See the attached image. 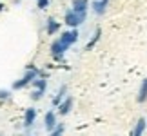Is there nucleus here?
I'll return each mask as SVG.
<instances>
[{"instance_id":"1","label":"nucleus","mask_w":147,"mask_h":136,"mask_svg":"<svg viewBox=\"0 0 147 136\" xmlns=\"http://www.w3.org/2000/svg\"><path fill=\"white\" fill-rule=\"evenodd\" d=\"M38 76H40V69H38V67H35V64H29V65L26 67V73L22 75V78H18L16 82H13V89L18 91V89H24V87H27V86H31L33 80H35V78H38Z\"/></svg>"},{"instance_id":"2","label":"nucleus","mask_w":147,"mask_h":136,"mask_svg":"<svg viewBox=\"0 0 147 136\" xmlns=\"http://www.w3.org/2000/svg\"><path fill=\"white\" fill-rule=\"evenodd\" d=\"M87 18V13H76L75 9H67L64 15V24L69 27H78L82 26Z\"/></svg>"},{"instance_id":"3","label":"nucleus","mask_w":147,"mask_h":136,"mask_svg":"<svg viewBox=\"0 0 147 136\" xmlns=\"http://www.w3.org/2000/svg\"><path fill=\"white\" fill-rule=\"evenodd\" d=\"M67 49H69V47H67V45H64V44H62V40L58 38V40H55L53 44H51L49 53H51V56H53V60L62 62V60H64V55H65Z\"/></svg>"},{"instance_id":"4","label":"nucleus","mask_w":147,"mask_h":136,"mask_svg":"<svg viewBox=\"0 0 147 136\" xmlns=\"http://www.w3.org/2000/svg\"><path fill=\"white\" fill-rule=\"evenodd\" d=\"M78 29L76 27H71L69 31H64L62 33V36H60V40H62V44L64 45H67V47H71V45H75L76 42H78Z\"/></svg>"},{"instance_id":"5","label":"nucleus","mask_w":147,"mask_h":136,"mask_svg":"<svg viewBox=\"0 0 147 136\" xmlns=\"http://www.w3.org/2000/svg\"><path fill=\"white\" fill-rule=\"evenodd\" d=\"M73 105H75V100H73V96H65L64 100L58 104V107H56V112H58L60 116H65V114H69L71 109H73Z\"/></svg>"},{"instance_id":"6","label":"nucleus","mask_w":147,"mask_h":136,"mask_svg":"<svg viewBox=\"0 0 147 136\" xmlns=\"http://www.w3.org/2000/svg\"><path fill=\"white\" fill-rule=\"evenodd\" d=\"M36 109L35 107H29V109H26V112H24V127L27 129L26 133H29V129L35 125V120H36Z\"/></svg>"},{"instance_id":"7","label":"nucleus","mask_w":147,"mask_h":136,"mask_svg":"<svg viewBox=\"0 0 147 136\" xmlns=\"http://www.w3.org/2000/svg\"><path fill=\"white\" fill-rule=\"evenodd\" d=\"M56 123H58V122H56V112L49 109V111L46 112V116H44V127H46V131L51 133Z\"/></svg>"},{"instance_id":"8","label":"nucleus","mask_w":147,"mask_h":136,"mask_svg":"<svg viewBox=\"0 0 147 136\" xmlns=\"http://www.w3.org/2000/svg\"><path fill=\"white\" fill-rule=\"evenodd\" d=\"M58 31H60V22L56 20V18H53V16H49V18L46 20V33H47L49 36H53Z\"/></svg>"},{"instance_id":"9","label":"nucleus","mask_w":147,"mask_h":136,"mask_svg":"<svg viewBox=\"0 0 147 136\" xmlns=\"http://www.w3.org/2000/svg\"><path fill=\"white\" fill-rule=\"evenodd\" d=\"M107 5H109V0H94V2H93V11H94V15L102 16V15L107 11Z\"/></svg>"},{"instance_id":"10","label":"nucleus","mask_w":147,"mask_h":136,"mask_svg":"<svg viewBox=\"0 0 147 136\" xmlns=\"http://www.w3.org/2000/svg\"><path fill=\"white\" fill-rule=\"evenodd\" d=\"M65 96H67V86H65V83H62L60 89L56 91L55 98H53V107H58V104H60V102L65 98Z\"/></svg>"},{"instance_id":"11","label":"nucleus","mask_w":147,"mask_h":136,"mask_svg":"<svg viewBox=\"0 0 147 136\" xmlns=\"http://www.w3.org/2000/svg\"><path fill=\"white\" fill-rule=\"evenodd\" d=\"M76 13H87L89 9V0H73V7Z\"/></svg>"},{"instance_id":"12","label":"nucleus","mask_w":147,"mask_h":136,"mask_svg":"<svg viewBox=\"0 0 147 136\" xmlns=\"http://www.w3.org/2000/svg\"><path fill=\"white\" fill-rule=\"evenodd\" d=\"M147 100V78H144L142 83H140V89H138V96H136V102L138 104H144Z\"/></svg>"},{"instance_id":"13","label":"nucleus","mask_w":147,"mask_h":136,"mask_svg":"<svg viewBox=\"0 0 147 136\" xmlns=\"http://www.w3.org/2000/svg\"><path fill=\"white\" fill-rule=\"evenodd\" d=\"M145 129H147V120L145 118H140L136 122V125H134V129H133V134L134 136H142L145 133Z\"/></svg>"},{"instance_id":"14","label":"nucleus","mask_w":147,"mask_h":136,"mask_svg":"<svg viewBox=\"0 0 147 136\" xmlns=\"http://www.w3.org/2000/svg\"><path fill=\"white\" fill-rule=\"evenodd\" d=\"M100 36H102V29H100V27H96V29H94V35L91 36V40H89L87 45H86V51H91L94 45H96V42L100 40Z\"/></svg>"},{"instance_id":"15","label":"nucleus","mask_w":147,"mask_h":136,"mask_svg":"<svg viewBox=\"0 0 147 136\" xmlns=\"http://www.w3.org/2000/svg\"><path fill=\"white\" fill-rule=\"evenodd\" d=\"M33 87L35 89H40V91H46L47 89V78L46 76H38L33 80Z\"/></svg>"},{"instance_id":"16","label":"nucleus","mask_w":147,"mask_h":136,"mask_svg":"<svg viewBox=\"0 0 147 136\" xmlns=\"http://www.w3.org/2000/svg\"><path fill=\"white\" fill-rule=\"evenodd\" d=\"M64 131H65V125H64V123H56V125L53 127V131H51L49 134L58 136V134H64Z\"/></svg>"},{"instance_id":"17","label":"nucleus","mask_w":147,"mask_h":136,"mask_svg":"<svg viewBox=\"0 0 147 136\" xmlns=\"http://www.w3.org/2000/svg\"><path fill=\"white\" fill-rule=\"evenodd\" d=\"M46 94V91H40V89H35L31 93V100L33 102H38V100H42V96Z\"/></svg>"},{"instance_id":"18","label":"nucleus","mask_w":147,"mask_h":136,"mask_svg":"<svg viewBox=\"0 0 147 136\" xmlns=\"http://www.w3.org/2000/svg\"><path fill=\"white\" fill-rule=\"evenodd\" d=\"M49 4H51V0H36L38 9H46V7H49Z\"/></svg>"},{"instance_id":"19","label":"nucleus","mask_w":147,"mask_h":136,"mask_svg":"<svg viewBox=\"0 0 147 136\" xmlns=\"http://www.w3.org/2000/svg\"><path fill=\"white\" fill-rule=\"evenodd\" d=\"M9 98H11V91L0 89V100H9Z\"/></svg>"},{"instance_id":"20","label":"nucleus","mask_w":147,"mask_h":136,"mask_svg":"<svg viewBox=\"0 0 147 136\" xmlns=\"http://www.w3.org/2000/svg\"><path fill=\"white\" fill-rule=\"evenodd\" d=\"M2 11H4V5H2V4H0V13H2Z\"/></svg>"}]
</instances>
